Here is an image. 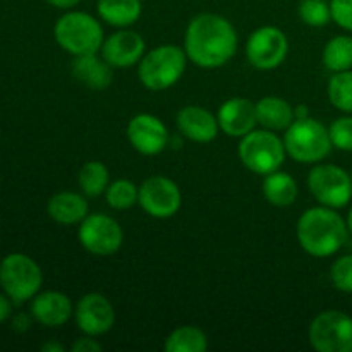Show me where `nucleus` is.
Instances as JSON below:
<instances>
[{"label":"nucleus","instance_id":"nucleus-1","mask_svg":"<svg viewBox=\"0 0 352 352\" xmlns=\"http://www.w3.org/2000/svg\"><path fill=\"white\" fill-rule=\"evenodd\" d=\"M184 50L189 60L198 67H222L237 52L236 28L219 14H198L188 24Z\"/></svg>","mask_w":352,"mask_h":352},{"label":"nucleus","instance_id":"nucleus-2","mask_svg":"<svg viewBox=\"0 0 352 352\" xmlns=\"http://www.w3.org/2000/svg\"><path fill=\"white\" fill-rule=\"evenodd\" d=\"M296 234L306 253L315 258H329L344 246L349 229L346 219L336 208L322 205L302 213Z\"/></svg>","mask_w":352,"mask_h":352},{"label":"nucleus","instance_id":"nucleus-3","mask_svg":"<svg viewBox=\"0 0 352 352\" xmlns=\"http://www.w3.org/2000/svg\"><path fill=\"white\" fill-rule=\"evenodd\" d=\"M285 151L299 164H320L332 151L329 127L311 117L296 119L285 129Z\"/></svg>","mask_w":352,"mask_h":352},{"label":"nucleus","instance_id":"nucleus-4","mask_svg":"<svg viewBox=\"0 0 352 352\" xmlns=\"http://www.w3.org/2000/svg\"><path fill=\"white\" fill-rule=\"evenodd\" d=\"M54 36L58 47H62L74 57L96 54L98 50H102V45L105 41L103 28L98 19H95L88 12H81V10L65 12L55 23Z\"/></svg>","mask_w":352,"mask_h":352},{"label":"nucleus","instance_id":"nucleus-5","mask_svg":"<svg viewBox=\"0 0 352 352\" xmlns=\"http://www.w3.org/2000/svg\"><path fill=\"white\" fill-rule=\"evenodd\" d=\"M188 55L177 45H160L143 55L138 67V76L144 88L164 91L174 86L186 71Z\"/></svg>","mask_w":352,"mask_h":352},{"label":"nucleus","instance_id":"nucleus-6","mask_svg":"<svg viewBox=\"0 0 352 352\" xmlns=\"http://www.w3.org/2000/svg\"><path fill=\"white\" fill-rule=\"evenodd\" d=\"M284 140L270 129H253L241 138L239 158L244 167L258 175L278 170L285 160Z\"/></svg>","mask_w":352,"mask_h":352},{"label":"nucleus","instance_id":"nucleus-7","mask_svg":"<svg viewBox=\"0 0 352 352\" xmlns=\"http://www.w3.org/2000/svg\"><path fill=\"white\" fill-rule=\"evenodd\" d=\"M41 284L43 274L40 265L28 254L10 253L0 261V285L16 305L33 299Z\"/></svg>","mask_w":352,"mask_h":352},{"label":"nucleus","instance_id":"nucleus-8","mask_svg":"<svg viewBox=\"0 0 352 352\" xmlns=\"http://www.w3.org/2000/svg\"><path fill=\"white\" fill-rule=\"evenodd\" d=\"M308 188L316 201L329 208H344L352 199L351 174L339 165H315L308 175Z\"/></svg>","mask_w":352,"mask_h":352},{"label":"nucleus","instance_id":"nucleus-9","mask_svg":"<svg viewBox=\"0 0 352 352\" xmlns=\"http://www.w3.org/2000/svg\"><path fill=\"white\" fill-rule=\"evenodd\" d=\"M308 337L318 352H352V318L337 309L320 313L309 325Z\"/></svg>","mask_w":352,"mask_h":352},{"label":"nucleus","instance_id":"nucleus-10","mask_svg":"<svg viewBox=\"0 0 352 352\" xmlns=\"http://www.w3.org/2000/svg\"><path fill=\"white\" fill-rule=\"evenodd\" d=\"M78 239L88 253L95 256H110L122 248L124 230L112 217L93 213L79 223Z\"/></svg>","mask_w":352,"mask_h":352},{"label":"nucleus","instance_id":"nucleus-11","mask_svg":"<svg viewBox=\"0 0 352 352\" xmlns=\"http://www.w3.org/2000/svg\"><path fill=\"white\" fill-rule=\"evenodd\" d=\"M289 54V40L275 26H261L251 33L246 43V57L253 67L272 71L284 64Z\"/></svg>","mask_w":352,"mask_h":352},{"label":"nucleus","instance_id":"nucleus-12","mask_svg":"<svg viewBox=\"0 0 352 352\" xmlns=\"http://www.w3.org/2000/svg\"><path fill=\"white\" fill-rule=\"evenodd\" d=\"M138 203L153 219H170L181 208V189L172 179L153 175L140 186Z\"/></svg>","mask_w":352,"mask_h":352},{"label":"nucleus","instance_id":"nucleus-13","mask_svg":"<svg viewBox=\"0 0 352 352\" xmlns=\"http://www.w3.org/2000/svg\"><path fill=\"white\" fill-rule=\"evenodd\" d=\"M78 329L85 336L100 337L110 332L116 323V311L109 299L100 292H89L82 296L74 309Z\"/></svg>","mask_w":352,"mask_h":352},{"label":"nucleus","instance_id":"nucleus-14","mask_svg":"<svg viewBox=\"0 0 352 352\" xmlns=\"http://www.w3.org/2000/svg\"><path fill=\"white\" fill-rule=\"evenodd\" d=\"M127 138L129 143L141 155L162 153L168 143V131L165 124L151 113H138L127 124Z\"/></svg>","mask_w":352,"mask_h":352},{"label":"nucleus","instance_id":"nucleus-15","mask_svg":"<svg viewBox=\"0 0 352 352\" xmlns=\"http://www.w3.org/2000/svg\"><path fill=\"white\" fill-rule=\"evenodd\" d=\"M146 43L143 36L136 31L120 30L110 34L102 45V57L109 62L112 67L127 69L143 58Z\"/></svg>","mask_w":352,"mask_h":352},{"label":"nucleus","instance_id":"nucleus-16","mask_svg":"<svg viewBox=\"0 0 352 352\" xmlns=\"http://www.w3.org/2000/svg\"><path fill=\"white\" fill-rule=\"evenodd\" d=\"M219 126L222 133L232 138H243L258 124L256 103L246 98H230L219 109Z\"/></svg>","mask_w":352,"mask_h":352},{"label":"nucleus","instance_id":"nucleus-17","mask_svg":"<svg viewBox=\"0 0 352 352\" xmlns=\"http://www.w3.org/2000/svg\"><path fill=\"white\" fill-rule=\"evenodd\" d=\"M72 313H74L72 302L64 292H38L33 298V302H31V316L38 323L50 327V329L65 325L72 316Z\"/></svg>","mask_w":352,"mask_h":352},{"label":"nucleus","instance_id":"nucleus-18","mask_svg":"<svg viewBox=\"0 0 352 352\" xmlns=\"http://www.w3.org/2000/svg\"><path fill=\"white\" fill-rule=\"evenodd\" d=\"M175 122L179 131L195 143H210L215 140L220 129L219 119L198 105H188L179 110Z\"/></svg>","mask_w":352,"mask_h":352},{"label":"nucleus","instance_id":"nucleus-19","mask_svg":"<svg viewBox=\"0 0 352 352\" xmlns=\"http://www.w3.org/2000/svg\"><path fill=\"white\" fill-rule=\"evenodd\" d=\"M71 71L76 81L82 82L86 88L95 91L109 88L112 82V65L103 57H96V54L76 57L72 60Z\"/></svg>","mask_w":352,"mask_h":352},{"label":"nucleus","instance_id":"nucleus-20","mask_svg":"<svg viewBox=\"0 0 352 352\" xmlns=\"http://www.w3.org/2000/svg\"><path fill=\"white\" fill-rule=\"evenodd\" d=\"M88 201L81 195L72 191H62L48 199L47 212L52 220L62 226L81 223L88 217Z\"/></svg>","mask_w":352,"mask_h":352},{"label":"nucleus","instance_id":"nucleus-21","mask_svg":"<svg viewBox=\"0 0 352 352\" xmlns=\"http://www.w3.org/2000/svg\"><path fill=\"white\" fill-rule=\"evenodd\" d=\"M256 119L263 129L285 131L296 120V112L287 100L263 96L256 103Z\"/></svg>","mask_w":352,"mask_h":352},{"label":"nucleus","instance_id":"nucleus-22","mask_svg":"<svg viewBox=\"0 0 352 352\" xmlns=\"http://www.w3.org/2000/svg\"><path fill=\"white\" fill-rule=\"evenodd\" d=\"M263 195L270 205L285 208V206H291L296 203L299 196V186L291 174L275 170L265 175Z\"/></svg>","mask_w":352,"mask_h":352},{"label":"nucleus","instance_id":"nucleus-23","mask_svg":"<svg viewBox=\"0 0 352 352\" xmlns=\"http://www.w3.org/2000/svg\"><path fill=\"white\" fill-rule=\"evenodd\" d=\"M98 16L110 26L127 28L136 23L141 16V0H98Z\"/></svg>","mask_w":352,"mask_h":352},{"label":"nucleus","instance_id":"nucleus-24","mask_svg":"<svg viewBox=\"0 0 352 352\" xmlns=\"http://www.w3.org/2000/svg\"><path fill=\"white\" fill-rule=\"evenodd\" d=\"M208 349V337L201 329L184 325L175 329L165 340L167 352H205Z\"/></svg>","mask_w":352,"mask_h":352},{"label":"nucleus","instance_id":"nucleus-25","mask_svg":"<svg viewBox=\"0 0 352 352\" xmlns=\"http://www.w3.org/2000/svg\"><path fill=\"white\" fill-rule=\"evenodd\" d=\"M78 184L81 191L89 198L100 196L107 191L110 184V172L103 162H86L78 174Z\"/></svg>","mask_w":352,"mask_h":352},{"label":"nucleus","instance_id":"nucleus-26","mask_svg":"<svg viewBox=\"0 0 352 352\" xmlns=\"http://www.w3.org/2000/svg\"><path fill=\"white\" fill-rule=\"evenodd\" d=\"M323 64L329 71L342 72L352 69V36H333L323 48Z\"/></svg>","mask_w":352,"mask_h":352},{"label":"nucleus","instance_id":"nucleus-27","mask_svg":"<svg viewBox=\"0 0 352 352\" xmlns=\"http://www.w3.org/2000/svg\"><path fill=\"white\" fill-rule=\"evenodd\" d=\"M329 100L336 109L352 113V69L333 72L329 81Z\"/></svg>","mask_w":352,"mask_h":352},{"label":"nucleus","instance_id":"nucleus-28","mask_svg":"<svg viewBox=\"0 0 352 352\" xmlns=\"http://www.w3.org/2000/svg\"><path fill=\"white\" fill-rule=\"evenodd\" d=\"M107 203L113 210H127L134 206L140 198V188H136L133 181L129 179H117L110 182L105 191Z\"/></svg>","mask_w":352,"mask_h":352},{"label":"nucleus","instance_id":"nucleus-29","mask_svg":"<svg viewBox=\"0 0 352 352\" xmlns=\"http://www.w3.org/2000/svg\"><path fill=\"white\" fill-rule=\"evenodd\" d=\"M299 17L302 19V23L311 28L327 26L332 21L330 2H327V0H301Z\"/></svg>","mask_w":352,"mask_h":352},{"label":"nucleus","instance_id":"nucleus-30","mask_svg":"<svg viewBox=\"0 0 352 352\" xmlns=\"http://www.w3.org/2000/svg\"><path fill=\"white\" fill-rule=\"evenodd\" d=\"M330 280L340 292H352V254H346L336 260L330 268Z\"/></svg>","mask_w":352,"mask_h":352},{"label":"nucleus","instance_id":"nucleus-31","mask_svg":"<svg viewBox=\"0 0 352 352\" xmlns=\"http://www.w3.org/2000/svg\"><path fill=\"white\" fill-rule=\"evenodd\" d=\"M333 148L342 151H352V116L339 117L329 127Z\"/></svg>","mask_w":352,"mask_h":352},{"label":"nucleus","instance_id":"nucleus-32","mask_svg":"<svg viewBox=\"0 0 352 352\" xmlns=\"http://www.w3.org/2000/svg\"><path fill=\"white\" fill-rule=\"evenodd\" d=\"M330 10L337 26L352 33V0H330Z\"/></svg>","mask_w":352,"mask_h":352},{"label":"nucleus","instance_id":"nucleus-33","mask_svg":"<svg viewBox=\"0 0 352 352\" xmlns=\"http://www.w3.org/2000/svg\"><path fill=\"white\" fill-rule=\"evenodd\" d=\"M72 352H100L103 349L102 344L95 339L93 336H86L82 339H78L72 344Z\"/></svg>","mask_w":352,"mask_h":352},{"label":"nucleus","instance_id":"nucleus-34","mask_svg":"<svg viewBox=\"0 0 352 352\" xmlns=\"http://www.w3.org/2000/svg\"><path fill=\"white\" fill-rule=\"evenodd\" d=\"M31 327V318L30 315H26V313H19V315H16L12 318V329L16 330V332L23 333L26 332V330H30Z\"/></svg>","mask_w":352,"mask_h":352},{"label":"nucleus","instance_id":"nucleus-35","mask_svg":"<svg viewBox=\"0 0 352 352\" xmlns=\"http://www.w3.org/2000/svg\"><path fill=\"white\" fill-rule=\"evenodd\" d=\"M12 299L9 298L7 294H0V323L6 322L7 318L10 316L12 313Z\"/></svg>","mask_w":352,"mask_h":352},{"label":"nucleus","instance_id":"nucleus-36","mask_svg":"<svg viewBox=\"0 0 352 352\" xmlns=\"http://www.w3.org/2000/svg\"><path fill=\"white\" fill-rule=\"evenodd\" d=\"M50 6L57 7V9H72V7L78 6L81 0H47Z\"/></svg>","mask_w":352,"mask_h":352},{"label":"nucleus","instance_id":"nucleus-37","mask_svg":"<svg viewBox=\"0 0 352 352\" xmlns=\"http://www.w3.org/2000/svg\"><path fill=\"white\" fill-rule=\"evenodd\" d=\"M41 351H45V352H62V351H64V347H62L60 344L48 342V344H43V346H41Z\"/></svg>","mask_w":352,"mask_h":352},{"label":"nucleus","instance_id":"nucleus-38","mask_svg":"<svg viewBox=\"0 0 352 352\" xmlns=\"http://www.w3.org/2000/svg\"><path fill=\"white\" fill-rule=\"evenodd\" d=\"M346 223H347V229H349V234H352V206H351L349 213H347Z\"/></svg>","mask_w":352,"mask_h":352},{"label":"nucleus","instance_id":"nucleus-39","mask_svg":"<svg viewBox=\"0 0 352 352\" xmlns=\"http://www.w3.org/2000/svg\"><path fill=\"white\" fill-rule=\"evenodd\" d=\"M351 179H352V172H351Z\"/></svg>","mask_w":352,"mask_h":352}]
</instances>
